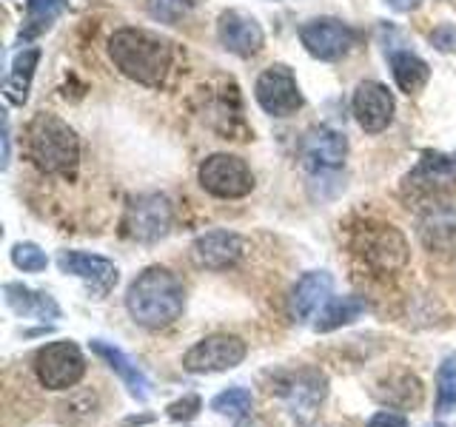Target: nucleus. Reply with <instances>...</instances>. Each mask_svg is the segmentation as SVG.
I'll use <instances>...</instances> for the list:
<instances>
[{"mask_svg": "<svg viewBox=\"0 0 456 427\" xmlns=\"http://www.w3.org/2000/svg\"><path fill=\"white\" fill-rule=\"evenodd\" d=\"M92 350L123 379L128 393H132L134 399H140V402H146L149 393H151V382L137 367V362L132 359V356H126L118 345H111V342H103V339H92Z\"/></svg>", "mask_w": 456, "mask_h": 427, "instance_id": "obj_20", "label": "nucleus"}, {"mask_svg": "<svg viewBox=\"0 0 456 427\" xmlns=\"http://www.w3.org/2000/svg\"><path fill=\"white\" fill-rule=\"evenodd\" d=\"M189 9H191V0H149L151 18L163 23H177Z\"/></svg>", "mask_w": 456, "mask_h": 427, "instance_id": "obj_30", "label": "nucleus"}, {"mask_svg": "<svg viewBox=\"0 0 456 427\" xmlns=\"http://www.w3.org/2000/svg\"><path fill=\"white\" fill-rule=\"evenodd\" d=\"M217 37H220V43L228 52L240 54V57L256 54L263 49V43H265L263 26L256 23V18H251V14L240 12V9H228V12L220 14Z\"/></svg>", "mask_w": 456, "mask_h": 427, "instance_id": "obj_17", "label": "nucleus"}, {"mask_svg": "<svg viewBox=\"0 0 456 427\" xmlns=\"http://www.w3.org/2000/svg\"><path fill=\"white\" fill-rule=\"evenodd\" d=\"M303 163L314 171V174H331L342 163H346L348 154V140L342 137L334 128H311L303 137Z\"/></svg>", "mask_w": 456, "mask_h": 427, "instance_id": "obj_16", "label": "nucleus"}, {"mask_svg": "<svg viewBox=\"0 0 456 427\" xmlns=\"http://www.w3.org/2000/svg\"><path fill=\"white\" fill-rule=\"evenodd\" d=\"M37 60H40V49L32 46V49H23L18 57H14L12 63V71L4 83V94L9 103L14 106H23L26 97H28V85H32V77H35V68H37Z\"/></svg>", "mask_w": 456, "mask_h": 427, "instance_id": "obj_23", "label": "nucleus"}, {"mask_svg": "<svg viewBox=\"0 0 456 427\" xmlns=\"http://www.w3.org/2000/svg\"><path fill=\"white\" fill-rule=\"evenodd\" d=\"M26 151L43 174L69 177L80 163V140L66 120L57 114L40 111L26 128Z\"/></svg>", "mask_w": 456, "mask_h": 427, "instance_id": "obj_3", "label": "nucleus"}, {"mask_svg": "<svg viewBox=\"0 0 456 427\" xmlns=\"http://www.w3.org/2000/svg\"><path fill=\"white\" fill-rule=\"evenodd\" d=\"M200 407H203V399H200V396H183L180 402L168 405V416L175 422H189V419L197 416Z\"/></svg>", "mask_w": 456, "mask_h": 427, "instance_id": "obj_31", "label": "nucleus"}, {"mask_svg": "<svg viewBox=\"0 0 456 427\" xmlns=\"http://www.w3.org/2000/svg\"><path fill=\"white\" fill-rule=\"evenodd\" d=\"M66 0H26V32L20 37H35L40 32H46L52 20L63 12Z\"/></svg>", "mask_w": 456, "mask_h": 427, "instance_id": "obj_26", "label": "nucleus"}, {"mask_svg": "<svg viewBox=\"0 0 456 427\" xmlns=\"http://www.w3.org/2000/svg\"><path fill=\"white\" fill-rule=\"evenodd\" d=\"M200 185L220 199H240L251 194L254 189V174L246 165V160H240L234 154H211L200 165Z\"/></svg>", "mask_w": 456, "mask_h": 427, "instance_id": "obj_7", "label": "nucleus"}, {"mask_svg": "<svg viewBox=\"0 0 456 427\" xmlns=\"http://www.w3.org/2000/svg\"><path fill=\"white\" fill-rule=\"evenodd\" d=\"M370 396L388 410H417L425 399V388L417 374H411V370H394V374L382 376L374 384Z\"/></svg>", "mask_w": 456, "mask_h": 427, "instance_id": "obj_18", "label": "nucleus"}, {"mask_svg": "<svg viewBox=\"0 0 456 427\" xmlns=\"http://www.w3.org/2000/svg\"><path fill=\"white\" fill-rule=\"evenodd\" d=\"M240 427H251V424H240Z\"/></svg>", "mask_w": 456, "mask_h": 427, "instance_id": "obj_36", "label": "nucleus"}, {"mask_svg": "<svg viewBox=\"0 0 456 427\" xmlns=\"http://www.w3.org/2000/svg\"><path fill=\"white\" fill-rule=\"evenodd\" d=\"M351 248L374 274H396L408 265V239L391 222H362L354 228Z\"/></svg>", "mask_w": 456, "mask_h": 427, "instance_id": "obj_4", "label": "nucleus"}, {"mask_svg": "<svg viewBox=\"0 0 456 427\" xmlns=\"http://www.w3.org/2000/svg\"><path fill=\"white\" fill-rule=\"evenodd\" d=\"M391 71L394 80L403 92L417 94L425 89V83L431 80V66H428L422 57L411 54V52H394L391 54Z\"/></svg>", "mask_w": 456, "mask_h": 427, "instance_id": "obj_24", "label": "nucleus"}, {"mask_svg": "<svg viewBox=\"0 0 456 427\" xmlns=\"http://www.w3.org/2000/svg\"><path fill=\"white\" fill-rule=\"evenodd\" d=\"M365 313V302L360 296H334L320 308V313L314 319V331L317 334H331L342 325H351L354 319H360Z\"/></svg>", "mask_w": 456, "mask_h": 427, "instance_id": "obj_22", "label": "nucleus"}, {"mask_svg": "<svg viewBox=\"0 0 456 427\" xmlns=\"http://www.w3.org/2000/svg\"><path fill=\"white\" fill-rule=\"evenodd\" d=\"M391 9L396 12H413V9H419L422 6V0H385Z\"/></svg>", "mask_w": 456, "mask_h": 427, "instance_id": "obj_34", "label": "nucleus"}, {"mask_svg": "<svg viewBox=\"0 0 456 427\" xmlns=\"http://www.w3.org/2000/svg\"><path fill=\"white\" fill-rule=\"evenodd\" d=\"M35 376L46 391H69L86 376V356L69 339L52 342L35 356Z\"/></svg>", "mask_w": 456, "mask_h": 427, "instance_id": "obj_5", "label": "nucleus"}, {"mask_svg": "<svg viewBox=\"0 0 456 427\" xmlns=\"http://www.w3.org/2000/svg\"><path fill=\"white\" fill-rule=\"evenodd\" d=\"M185 308L183 282L163 265H151L128 285L126 291V310L137 325L149 331H160L171 322L180 319Z\"/></svg>", "mask_w": 456, "mask_h": 427, "instance_id": "obj_1", "label": "nucleus"}, {"mask_svg": "<svg viewBox=\"0 0 456 427\" xmlns=\"http://www.w3.org/2000/svg\"><path fill=\"white\" fill-rule=\"evenodd\" d=\"M171 220H175V208L166 194H142L126 208L123 234L142 246H151L171 231Z\"/></svg>", "mask_w": 456, "mask_h": 427, "instance_id": "obj_6", "label": "nucleus"}, {"mask_svg": "<svg viewBox=\"0 0 456 427\" xmlns=\"http://www.w3.org/2000/svg\"><path fill=\"white\" fill-rule=\"evenodd\" d=\"M246 342L232 334H211L200 339L189 353L183 356V367L189 374H220V370H232L246 359Z\"/></svg>", "mask_w": 456, "mask_h": 427, "instance_id": "obj_8", "label": "nucleus"}, {"mask_svg": "<svg viewBox=\"0 0 456 427\" xmlns=\"http://www.w3.org/2000/svg\"><path fill=\"white\" fill-rule=\"evenodd\" d=\"M334 279L328 270H311L297 282L291 294V319L294 322H308L320 313V308L331 299Z\"/></svg>", "mask_w": 456, "mask_h": 427, "instance_id": "obj_19", "label": "nucleus"}, {"mask_svg": "<svg viewBox=\"0 0 456 427\" xmlns=\"http://www.w3.org/2000/svg\"><path fill=\"white\" fill-rule=\"evenodd\" d=\"M365 427H408V419L399 416V413L382 410V413H377V416H370V422Z\"/></svg>", "mask_w": 456, "mask_h": 427, "instance_id": "obj_32", "label": "nucleus"}, {"mask_svg": "<svg viewBox=\"0 0 456 427\" xmlns=\"http://www.w3.org/2000/svg\"><path fill=\"white\" fill-rule=\"evenodd\" d=\"M12 262L20 270H28V274H37V270H46L49 256L43 248H37L35 242H18L12 246Z\"/></svg>", "mask_w": 456, "mask_h": 427, "instance_id": "obj_29", "label": "nucleus"}, {"mask_svg": "<svg viewBox=\"0 0 456 427\" xmlns=\"http://www.w3.org/2000/svg\"><path fill=\"white\" fill-rule=\"evenodd\" d=\"M246 254V239L234 231H208L191 242V260L206 270H228Z\"/></svg>", "mask_w": 456, "mask_h": 427, "instance_id": "obj_14", "label": "nucleus"}, {"mask_svg": "<svg viewBox=\"0 0 456 427\" xmlns=\"http://www.w3.org/2000/svg\"><path fill=\"white\" fill-rule=\"evenodd\" d=\"M4 294H6V305L18 313V317H32V319H43V322L61 319V305H57L54 296H49V294L32 291L18 282H9Z\"/></svg>", "mask_w": 456, "mask_h": 427, "instance_id": "obj_21", "label": "nucleus"}, {"mask_svg": "<svg viewBox=\"0 0 456 427\" xmlns=\"http://www.w3.org/2000/svg\"><path fill=\"white\" fill-rule=\"evenodd\" d=\"M419 237L428 248H448L456 242V211L436 205L428 208V217L419 225Z\"/></svg>", "mask_w": 456, "mask_h": 427, "instance_id": "obj_25", "label": "nucleus"}, {"mask_svg": "<svg viewBox=\"0 0 456 427\" xmlns=\"http://www.w3.org/2000/svg\"><path fill=\"white\" fill-rule=\"evenodd\" d=\"M456 32H453V28H439V32L434 35V43H436V46L442 49V52H448V49H456Z\"/></svg>", "mask_w": 456, "mask_h": 427, "instance_id": "obj_33", "label": "nucleus"}, {"mask_svg": "<svg viewBox=\"0 0 456 427\" xmlns=\"http://www.w3.org/2000/svg\"><path fill=\"white\" fill-rule=\"evenodd\" d=\"M251 405H254V399H251V391L246 388H228L211 399V410L220 413V416H232V419L246 416Z\"/></svg>", "mask_w": 456, "mask_h": 427, "instance_id": "obj_28", "label": "nucleus"}, {"mask_svg": "<svg viewBox=\"0 0 456 427\" xmlns=\"http://www.w3.org/2000/svg\"><path fill=\"white\" fill-rule=\"evenodd\" d=\"M254 94H256V103H260L263 111L271 114V117H291V114H297V109L303 106V94H299L294 71L282 63L268 66L263 75L256 77Z\"/></svg>", "mask_w": 456, "mask_h": 427, "instance_id": "obj_10", "label": "nucleus"}, {"mask_svg": "<svg viewBox=\"0 0 456 427\" xmlns=\"http://www.w3.org/2000/svg\"><path fill=\"white\" fill-rule=\"evenodd\" d=\"M109 57L126 77L142 85H160L171 68V46L146 28H118L109 37Z\"/></svg>", "mask_w": 456, "mask_h": 427, "instance_id": "obj_2", "label": "nucleus"}, {"mask_svg": "<svg viewBox=\"0 0 456 427\" xmlns=\"http://www.w3.org/2000/svg\"><path fill=\"white\" fill-rule=\"evenodd\" d=\"M456 189V160L445 154L428 151L422 154L419 165L405 177V191L417 199H428V205H442L439 197Z\"/></svg>", "mask_w": 456, "mask_h": 427, "instance_id": "obj_9", "label": "nucleus"}, {"mask_svg": "<svg viewBox=\"0 0 456 427\" xmlns=\"http://www.w3.org/2000/svg\"><path fill=\"white\" fill-rule=\"evenodd\" d=\"M436 413H456V356H445L436 367Z\"/></svg>", "mask_w": 456, "mask_h": 427, "instance_id": "obj_27", "label": "nucleus"}, {"mask_svg": "<svg viewBox=\"0 0 456 427\" xmlns=\"http://www.w3.org/2000/svg\"><path fill=\"white\" fill-rule=\"evenodd\" d=\"M277 393L282 396V402L289 405L294 416L305 419L322 405V399L328 393V379L317 367H303L297 374H285L277 382Z\"/></svg>", "mask_w": 456, "mask_h": 427, "instance_id": "obj_12", "label": "nucleus"}, {"mask_svg": "<svg viewBox=\"0 0 456 427\" xmlns=\"http://www.w3.org/2000/svg\"><path fill=\"white\" fill-rule=\"evenodd\" d=\"M425 427H453V424H445V422H434V424H425Z\"/></svg>", "mask_w": 456, "mask_h": 427, "instance_id": "obj_35", "label": "nucleus"}, {"mask_svg": "<svg viewBox=\"0 0 456 427\" xmlns=\"http://www.w3.org/2000/svg\"><path fill=\"white\" fill-rule=\"evenodd\" d=\"M299 40H303L308 54L320 57V60H337V57L351 52L356 32L337 18H314L299 26Z\"/></svg>", "mask_w": 456, "mask_h": 427, "instance_id": "obj_11", "label": "nucleus"}, {"mask_svg": "<svg viewBox=\"0 0 456 427\" xmlns=\"http://www.w3.org/2000/svg\"><path fill=\"white\" fill-rule=\"evenodd\" d=\"M351 109H354L356 123H360L362 132H368V134L385 132L394 120V97L377 80H365V83L356 85Z\"/></svg>", "mask_w": 456, "mask_h": 427, "instance_id": "obj_13", "label": "nucleus"}, {"mask_svg": "<svg viewBox=\"0 0 456 427\" xmlns=\"http://www.w3.org/2000/svg\"><path fill=\"white\" fill-rule=\"evenodd\" d=\"M63 274H71L89 285V291L94 296H106L114 285H118V265L106 256L97 254H83V251H63L57 256Z\"/></svg>", "mask_w": 456, "mask_h": 427, "instance_id": "obj_15", "label": "nucleus"}]
</instances>
